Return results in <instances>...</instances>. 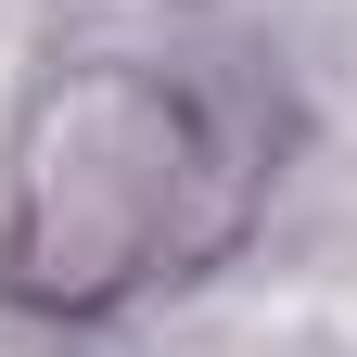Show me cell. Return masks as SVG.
<instances>
[{"instance_id":"cell-1","label":"cell","mask_w":357,"mask_h":357,"mask_svg":"<svg viewBox=\"0 0 357 357\" xmlns=\"http://www.w3.org/2000/svg\"><path fill=\"white\" fill-rule=\"evenodd\" d=\"M243 204V128L217 89L166 64H77L26 102L0 178V281L26 306H115L128 281L178 268Z\"/></svg>"}]
</instances>
